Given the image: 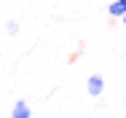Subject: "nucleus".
<instances>
[{"instance_id":"obj_5","label":"nucleus","mask_w":126,"mask_h":118,"mask_svg":"<svg viewBox=\"0 0 126 118\" xmlns=\"http://www.w3.org/2000/svg\"><path fill=\"white\" fill-rule=\"evenodd\" d=\"M121 19H124V24H126V14H124V16H121Z\"/></svg>"},{"instance_id":"obj_3","label":"nucleus","mask_w":126,"mask_h":118,"mask_svg":"<svg viewBox=\"0 0 126 118\" xmlns=\"http://www.w3.org/2000/svg\"><path fill=\"white\" fill-rule=\"evenodd\" d=\"M107 14L115 16V19H121V16L126 14V0H115V3H110V5H107Z\"/></svg>"},{"instance_id":"obj_4","label":"nucleus","mask_w":126,"mask_h":118,"mask_svg":"<svg viewBox=\"0 0 126 118\" xmlns=\"http://www.w3.org/2000/svg\"><path fill=\"white\" fill-rule=\"evenodd\" d=\"M5 32H8V35H16V32H19V24H16V22H8V24H5Z\"/></svg>"},{"instance_id":"obj_2","label":"nucleus","mask_w":126,"mask_h":118,"mask_svg":"<svg viewBox=\"0 0 126 118\" xmlns=\"http://www.w3.org/2000/svg\"><path fill=\"white\" fill-rule=\"evenodd\" d=\"M11 118H32V110H30V105H27L24 99H19V102L14 105V110H11Z\"/></svg>"},{"instance_id":"obj_1","label":"nucleus","mask_w":126,"mask_h":118,"mask_svg":"<svg viewBox=\"0 0 126 118\" xmlns=\"http://www.w3.org/2000/svg\"><path fill=\"white\" fill-rule=\"evenodd\" d=\"M86 91L91 97H99L105 91V81H102V75H89V81H86Z\"/></svg>"}]
</instances>
